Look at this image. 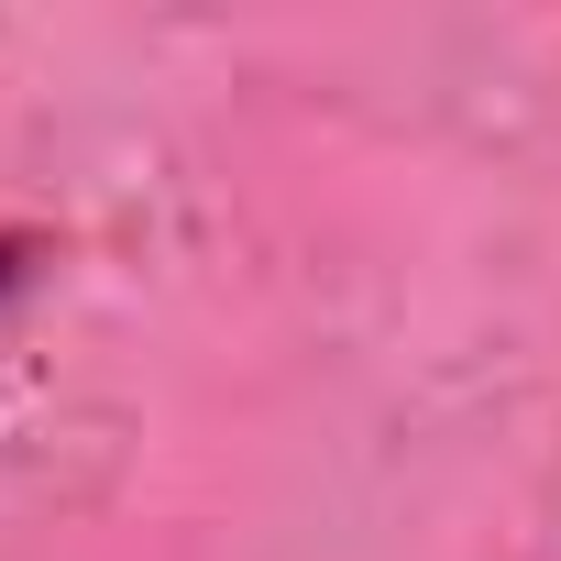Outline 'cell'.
Masks as SVG:
<instances>
[{"mask_svg":"<svg viewBox=\"0 0 561 561\" xmlns=\"http://www.w3.org/2000/svg\"><path fill=\"white\" fill-rule=\"evenodd\" d=\"M23 264H34V231H0V298L23 287Z\"/></svg>","mask_w":561,"mask_h":561,"instance_id":"obj_1","label":"cell"}]
</instances>
